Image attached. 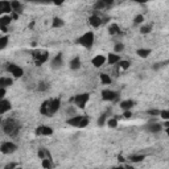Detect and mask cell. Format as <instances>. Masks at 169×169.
Here are the masks:
<instances>
[{"label": "cell", "mask_w": 169, "mask_h": 169, "mask_svg": "<svg viewBox=\"0 0 169 169\" xmlns=\"http://www.w3.org/2000/svg\"><path fill=\"white\" fill-rule=\"evenodd\" d=\"M112 169H124V167L123 165H118V167H114Z\"/></svg>", "instance_id": "48"}, {"label": "cell", "mask_w": 169, "mask_h": 169, "mask_svg": "<svg viewBox=\"0 0 169 169\" xmlns=\"http://www.w3.org/2000/svg\"><path fill=\"white\" fill-rule=\"evenodd\" d=\"M124 169H135V168L132 167V165H125V167H124Z\"/></svg>", "instance_id": "49"}, {"label": "cell", "mask_w": 169, "mask_h": 169, "mask_svg": "<svg viewBox=\"0 0 169 169\" xmlns=\"http://www.w3.org/2000/svg\"><path fill=\"white\" fill-rule=\"evenodd\" d=\"M62 63H63V58H62V53H58L56 57L52 60V69L53 70H57V69H60L61 66H62Z\"/></svg>", "instance_id": "10"}, {"label": "cell", "mask_w": 169, "mask_h": 169, "mask_svg": "<svg viewBox=\"0 0 169 169\" xmlns=\"http://www.w3.org/2000/svg\"><path fill=\"white\" fill-rule=\"evenodd\" d=\"M49 58V52L48 50H36L33 52V60L36 62V66H41L45 63Z\"/></svg>", "instance_id": "3"}, {"label": "cell", "mask_w": 169, "mask_h": 169, "mask_svg": "<svg viewBox=\"0 0 169 169\" xmlns=\"http://www.w3.org/2000/svg\"><path fill=\"white\" fill-rule=\"evenodd\" d=\"M111 4H112L111 1H106V0H98V1L94 3V10L95 11L104 10V8H107V5H111Z\"/></svg>", "instance_id": "16"}, {"label": "cell", "mask_w": 169, "mask_h": 169, "mask_svg": "<svg viewBox=\"0 0 169 169\" xmlns=\"http://www.w3.org/2000/svg\"><path fill=\"white\" fill-rule=\"evenodd\" d=\"M89 122H90V119H89V116L83 115V118H82L81 123H79L78 128H85V127H87V125H89Z\"/></svg>", "instance_id": "36"}, {"label": "cell", "mask_w": 169, "mask_h": 169, "mask_svg": "<svg viewBox=\"0 0 169 169\" xmlns=\"http://www.w3.org/2000/svg\"><path fill=\"white\" fill-rule=\"evenodd\" d=\"M169 127V122L168 120H165V123L162 124V128H168Z\"/></svg>", "instance_id": "47"}, {"label": "cell", "mask_w": 169, "mask_h": 169, "mask_svg": "<svg viewBox=\"0 0 169 169\" xmlns=\"http://www.w3.org/2000/svg\"><path fill=\"white\" fill-rule=\"evenodd\" d=\"M144 159H145V156L144 155H132V156L128 157V160H130L131 162H141Z\"/></svg>", "instance_id": "26"}, {"label": "cell", "mask_w": 169, "mask_h": 169, "mask_svg": "<svg viewBox=\"0 0 169 169\" xmlns=\"http://www.w3.org/2000/svg\"><path fill=\"white\" fill-rule=\"evenodd\" d=\"M8 41H10V37H8V36H3V37H0V50H3V49L7 48Z\"/></svg>", "instance_id": "29"}, {"label": "cell", "mask_w": 169, "mask_h": 169, "mask_svg": "<svg viewBox=\"0 0 169 169\" xmlns=\"http://www.w3.org/2000/svg\"><path fill=\"white\" fill-rule=\"evenodd\" d=\"M16 167H17V164H16V162H10V164H7V165H5L4 169H15Z\"/></svg>", "instance_id": "43"}, {"label": "cell", "mask_w": 169, "mask_h": 169, "mask_svg": "<svg viewBox=\"0 0 169 169\" xmlns=\"http://www.w3.org/2000/svg\"><path fill=\"white\" fill-rule=\"evenodd\" d=\"M38 91H45V90H46V89H48V85L46 83H45V82H40V83H38Z\"/></svg>", "instance_id": "41"}, {"label": "cell", "mask_w": 169, "mask_h": 169, "mask_svg": "<svg viewBox=\"0 0 169 169\" xmlns=\"http://www.w3.org/2000/svg\"><path fill=\"white\" fill-rule=\"evenodd\" d=\"M42 168H44V169H52V168H53L52 159H42Z\"/></svg>", "instance_id": "31"}, {"label": "cell", "mask_w": 169, "mask_h": 169, "mask_svg": "<svg viewBox=\"0 0 169 169\" xmlns=\"http://www.w3.org/2000/svg\"><path fill=\"white\" fill-rule=\"evenodd\" d=\"M162 65H165V62L164 63H156V65H153V70H159Z\"/></svg>", "instance_id": "46"}, {"label": "cell", "mask_w": 169, "mask_h": 169, "mask_svg": "<svg viewBox=\"0 0 169 169\" xmlns=\"http://www.w3.org/2000/svg\"><path fill=\"white\" fill-rule=\"evenodd\" d=\"M107 125H108L110 128H116L119 124V120H116L115 118H111V119H107Z\"/></svg>", "instance_id": "34"}, {"label": "cell", "mask_w": 169, "mask_h": 169, "mask_svg": "<svg viewBox=\"0 0 169 169\" xmlns=\"http://www.w3.org/2000/svg\"><path fill=\"white\" fill-rule=\"evenodd\" d=\"M162 130V125L160 124V123H149L148 125H147V131L148 132H152V134H157Z\"/></svg>", "instance_id": "17"}, {"label": "cell", "mask_w": 169, "mask_h": 169, "mask_svg": "<svg viewBox=\"0 0 169 169\" xmlns=\"http://www.w3.org/2000/svg\"><path fill=\"white\" fill-rule=\"evenodd\" d=\"M12 85H13V79L12 78H7V77H1L0 78V89H5Z\"/></svg>", "instance_id": "20"}, {"label": "cell", "mask_w": 169, "mask_h": 169, "mask_svg": "<svg viewBox=\"0 0 169 169\" xmlns=\"http://www.w3.org/2000/svg\"><path fill=\"white\" fill-rule=\"evenodd\" d=\"M5 89H0V99H4V97H5Z\"/></svg>", "instance_id": "45"}, {"label": "cell", "mask_w": 169, "mask_h": 169, "mask_svg": "<svg viewBox=\"0 0 169 169\" xmlns=\"http://www.w3.org/2000/svg\"><path fill=\"white\" fill-rule=\"evenodd\" d=\"M94 41H95V36H94V33L93 32H86L85 35H82L81 37L78 38V44L79 45H82L83 48L86 49H91L93 48V45H94Z\"/></svg>", "instance_id": "2"}, {"label": "cell", "mask_w": 169, "mask_h": 169, "mask_svg": "<svg viewBox=\"0 0 169 169\" xmlns=\"http://www.w3.org/2000/svg\"><path fill=\"white\" fill-rule=\"evenodd\" d=\"M119 61H120V57L115 53H110L108 56H107V63H108V65H116Z\"/></svg>", "instance_id": "19"}, {"label": "cell", "mask_w": 169, "mask_h": 169, "mask_svg": "<svg viewBox=\"0 0 169 169\" xmlns=\"http://www.w3.org/2000/svg\"><path fill=\"white\" fill-rule=\"evenodd\" d=\"M159 116H161L164 120H169V111H168V110H161Z\"/></svg>", "instance_id": "40"}, {"label": "cell", "mask_w": 169, "mask_h": 169, "mask_svg": "<svg viewBox=\"0 0 169 169\" xmlns=\"http://www.w3.org/2000/svg\"><path fill=\"white\" fill-rule=\"evenodd\" d=\"M91 63H93L94 67H102L104 63H106V57L102 56V54H98V56H95L93 60H91Z\"/></svg>", "instance_id": "11"}, {"label": "cell", "mask_w": 169, "mask_h": 169, "mask_svg": "<svg viewBox=\"0 0 169 169\" xmlns=\"http://www.w3.org/2000/svg\"><path fill=\"white\" fill-rule=\"evenodd\" d=\"M7 72L11 73L15 78H21V77L24 75L23 67L19 66V65H16V63H8V65H7Z\"/></svg>", "instance_id": "6"}, {"label": "cell", "mask_w": 169, "mask_h": 169, "mask_svg": "<svg viewBox=\"0 0 169 169\" xmlns=\"http://www.w3.org/2000/svg\"><path fill=\"white\" fill-rule=\"evenodd\" d=\"M152 28H153L152 24H145V25H143L140 28V33L141 35H148V33L152 32Z\"/></svg>", "instance_id": "27"}, {"label": "cell", "mask_w": 169, "mask_h": 169, "mask_svg": "<svg viewBox=\"0 0 169 169\" xmlns=\"http://www.w3.org/2000/svg\"><path fill=\"white\" fill-rule=\"evenodd\" d=\"M65 25V23H63L62 19H60V17H54L53 19V23H52V27L53 28H61V27Z\"/></svg>", "instance_id": "28"}, {"label": "cell", "mask_w": 169, "mask_h": 169, "mask_svg": "<svg viewBox=\"0 0 169 169\" xmlns=\"http://www.w3.org/2000/svg\"><path fill=\"white\" fill-rule=\"evenodd\" d=\"M100 82H102L103 85H110L111 83V78H110L108 74L103 73V74H100Z\"/></svg>", "instance_id": "32"}, {"label": "cell", "mask_w": 169, "mask_h": 169, "mask_svg": "<svg viewBox=\"0 0 169 169\" xmlns=\"http://www.w3.org/2000/svg\"><path fill=\"white\" fill-rule=\"evenodd\" d=\"M102 99L107 102H115L119 99V93H115L112 90H103L102 91Z\"/></svg>", "instance_id": "8"}, {"label": "cell", "mask_w": 169, "mask_h": 169, "mask_svg": "<svg viewBox=\"0 0 169 169\" xmlns=\"http://www.w3.org/2000/svg\"><path fill=\"white\" fill-rule=\"evenodd\" d=\"M106 122H107V112H103L102 115L99 116V119H98V125H99V127H103V125L106 124Z\"/></svg>", "instance_id": "33"}, {"label": "cell", "mask_w": 169, "mask_h": 169, "mask_svg": "<svg viewBox=\"0 0 169 169\" xmlns=\"http://www.w3.org/2000/svg\"><path fill=\"white\" fill-rule=\"evenodd\" d=\"M123 118H124V119H130L131 118V116H132V114H131V111H124V112H123Z\"/></svg>", "instance_id": "44"}, {"label": "cell", "mask_w": 169, "mask_h": 169, "mask_svg": "<svg viewBox=\"0 0 169 169\" xmlns=\"http://www.w3.org/2000/svg\"><path fill=\"white\" fill-rule=\"evenodd\" d=\"M147 114H148V115H152V116H159L160 115V110H148Z\"/></svg>", "instance_id": "42"}, {"label": "cell", "mask_w": 169, "mask_h": 169, "mask_svg": "<svg viewBox=\"0 0 169 169\" xmlns=\"http://www.w3.org/2000/svg\"><path fill=\"white\" fill-rule=\"evenodd\" d=\"M8 12H12L10 1H0V15L8 13Z\"/></svg>", "instance_id": "21"}, {"label": "cell", "mask_w": 169, "mask_h": 169, "mask_svg": "<svg viewBox=\"0 0 169 169\" xmlns=\"http://www.w3.org/2000/svg\"><path fill=\"white\" fill-rule=\"evenodd\" d=\"M89 23H90V25L93 27V28H99V27L102 25V19H100V17L98 16L97 13H94L93 16H90Z\"/></svg>", "instance_id": "14"}, {"label": "cell", "mask_w": 169, "mask_h": 169, "mask_svg": "<svg viewBox=\"0 0 169 169\" xmlns=\"http://www.w3.org/2000/svg\"><path fill=\"white\" fill-rule=\"evenodd\" d=\"M38 157L40 159H50V155H49V152L48 151H45V149H40L38 151Z\"/></svg>", "instance_id": "37"}, {"label": "cell", "mask_w": 169, "mask_h": 169, "mask_svg": "<svg viewBox=\"0 0 169 169\" xmlns=\"http://www.w3.org/2000/svg\"><path fill=\"white\" fill-rule=\"evenodd\" d=\"M17 145L12 141H4V143L0 145V152L4 153V155H11V153L16 152Z\"/></svg>", "instance_id": "7"}, {"label": "cell", "mask_w": 169, "mask_h": 169, "mask_svg": "<svg viewBox=\"0 0 169 169\" xmlns=\"http://www.w3.org/2000/svg\"><path fill=\"white\" fill-rule=\"evenodd\" d=\"M89 99H90V94L83 93V94H78V95H75L74 98H72V102H74L75 106H78L79 108H85L86 103L89 102Z\"/></svg>", "instance_id": "4"}, {"label": "cell", "mask_w": 169, "mask_h": 169, "mask_svg": "<svg viewBox=\"0 0 169 169\" xmlns=\"http://www.w3.org/2000/svg\"><path fill=\"white\" fill-rule=\"evenodd\" d=\"M130 65H131L130 61H119V62L116 63V66H118L119 69H122V70H127L128 67H130Z\"/></svg>", "instance_id": "30"}, {"label": "cell", "mask_w": 169, "mask_h": 169, "mask_svg": "<svg viewBox=\"0 0 169 169\" xmlns=\"http://www.w3.org/2000/svg\"><path fill=\"white\" fill-rule=\"evenodd\" d=\"M53 134V128L49 125H38L36 128V135L37 136H50Z\"/></svg>", "instance_id": "9"}, {"label": "cell", "mask_w": 169, "mask_h": 169, "mask_svg": "<svg viewBox=\"0 0 169 169\" xmlns=\"http://www.w3.org/2000/svg\"><path fill=\"white\" fill-rule=\"evenodd\" d=\"M15 169H23V168H21V167H16V168H15Z\"/></svg>", "instance_id": "51"}, {"label": "cell", "mask_w": 169, "mask_h": 169, "mask_svg": "<svg viewBox=\"0 0 169 169\" xmlns=\"http://www.w3.org/2000/svg\"><path fill=\"white\" fill-rule=\"evenodd\" d=\"M143 21H144L143 15H137V16H135V19H134V25H140Z\"/></svg>", "instance_id": "39"}, {"label": "cell", "mask_w": 169, "mask_h": 169, "mask_svg": "<svg viewBox=\"0 0 169 169\" xmlns=\"http://www.w3.org/2000/svg\"><path fill=\"white\" fill-rule=\"evenodd\" d=\"M135 106V102L131 99H127V100H122L120 102V108L123 111H131V108Z\"/></svg>", "instance_id": "18"}, {"label": "cell", "mask_w": 169, "mask_h": 169, "mask_svg": "<svg viewBox=\"0 0 169 169\" xmlns=\"http://www.w3.org/2000/svg\"><path fill=\"white\" fill-rule=\"evenodd\" d=\"M82 118H83V115H75V116H72V118L67 119L66 123H67L69 125H72V127H77V128H78V125H79V123H81Z\"/></svg>", "instance_id": "15"}, {"label": "cell", "mask_w": 169, "mask_h": 169, "mask_svg": "<svg viewBox=\"0 0 169 169\" xmlns=\"http://www.w3.org/2000/svg\"><path fill=\"white\" fill-rule=\"evenodd\" d=\"M11 10L12 12H17V13H20L21 10H23V7H21V3L20 1H11Z\"/></svg>", "instance_id": "24"}, {"label": "cell", "mask_w": 169, "mask_h": 169, "mask_svg": "<svg viewBox=\"0 0 169 169\" xmlns=\"http://www.w3.org/2000/svg\"><path fill=\"white\" fill-rule=\"evenodd\" d=\"M20 130H21V125L16 119L8 118L3 122V131H4V134L8 135V136H16L20 132Z\"/></svg>", "instance_id": "1"}, {"label": "cell", "mask_w": 169, "mask_h": 169, "mask_svg": "<svg viewBox=\"0 0 169 169\" xmlns=\"http://www.w3.org/2000/svg\"><path fill=\"white\" fill-rule=\"evenodd\" d=\"M120 27L116 23H114V24H111V25L108 27V33L111 36H115V35H120Z\"/></svg>", "instance_id": "22"}, {"label": "cell", "mask_w": 169, "mask_h": 169, "mask_svg": "<svg viewBox=\"0 0 169 169\" xmlns=\"http://www.w3.org/2000/svg\"><path fill=\"white\" fill-rule=\"evenodd\" d=\"M11 16H1L0 17V29L3 30V32L7 33L8 32V25L11 24Z\"/></svg>", "instance_id": "13"}, {"label": "cell", "mask_w": 169, "mask_h": 169, "mask_svg": "<svg viewBox=\"0 0 169 169\" xmlns=\"http://www.w3.org/2000/svg\"><path fill=\"white\" fill-rule=\"evenodd\" d=\"M136 53H137V56L141 58H148L151 54V49H137Z\"/></svg>", "instance_id": "25"}, {"label": "cell", "mask_w": 169, "mask_h": 169, "mask_svg": "<svg viewBox=\"0 0 169 169\" xmlns=\"http://www.w3.org/2000/svg\"><path fill=\"white\" fill-rule=\"evenodd\" d=\"M12 108V104L8 99H0V115H3V114L11 111Z\"/></svg>", "instance_id": "12"}, {"label": "cell", "mask_w": 169, "mask_h": 169, "mask_svg": "<svg viewBox=\"0 0 169 169\" xmlns=\"http://www.w3.org/2000/svg\"><path fill=\"white\" fill-rule=\"evenodd\" d=\"M54 4H56V5H61V4H62V1H56Z\"/></svg>", "instance_id": "50"}, {"label": "cell", "mask_w": 169, "mask_h": 169, "mask_svg": "<svg viewBox=\"0 0 169 169\" xmlns=\"http://www.w3.org/2000/svg\"><path fill=\"white\" fill-rule=\"evenodd\" d=\"M79 67H81V60H79V57H74L72 61H70V69L78 70Z\"/></svg>", "instance_id": "23"}, {"label": "cell", "mask_w": 169, "mask_h": 169, "mask_svg": "<svg viewBox=\"0 0 169 169\" xmlns=\"http://www.w3.org/2000/svg\"><path fill=\"white\" fill-rule=\"evenodd\" d=\"M124 50V45L120 44V42H118V44H115V46H114V52H115V54L120 53V52Z\"/></svg>", "instance_id": "38"}, {"label": "cell", "mask_w": 169, "mask_h": 169, "mask_svg": "<svg viewBox=\"0 0 169 169\" xmlns=\"http://www.w3.org/2000/svg\"><path fill=\"white\" fill-rule=\"evenodd\" d=\"M61 107V99L60 98H53L48 100V116L56 114Z\"/></svg>", "instance_id": "5"}, {"label": "cell", "mask_w": 169, "mask_h": 169, "mask_svg": "<svg viewBox=\"0 0 169 169\" xmlns=\"http://www.w3.org/2000/svg\"><path fill=\"white\" fill-rule=\"evenodd\" d=\"M40 112H41L42 115L48 116V100L41 103V106H40Z\"/></svg>", "instance_id": "35"}]
</instances>
